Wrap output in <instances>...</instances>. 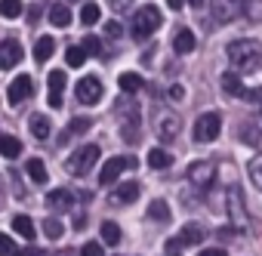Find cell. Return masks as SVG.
I'll list each match as a JSON object with an SVG mask.
<instances>
[{
	"mask_svg": "<svg viewBox=\"0 0 262 256\" xmlns=\"http://www.w3.org/2000/svg\"><path fill=\"white\" fill-rule=\"evenodd\" d=\"M47 207H53V210H71V207H74V195L65 191V188L50 191V195H47Z\"/></svg>",
	"mask_w": 262,
	"mask_h": 256,
	"instance_id": "cell-15",
	"label": "cell"
},
{
	"mask_svg": "<svg viewBox=\"0 0 262 256\" xmlns=\"http://www.w3.org/2000/svg\"><path fill=\"white\" fill-rule=\"evenodd\" d=\"M222 90H225L228 96H241V99H244V93H247L244 83H241V77H237V71H225V74H222Z\"/></svg>",
	"mask_w": 262,
	"mask_h": 256,
	"instance_id": "cell-17",
	"label": "cell"
},
{
	"mask_svg": "<svg viewBox=\"0 0 262 256\" xmlns=\"http://www.w3.org/2000/svg\"><path fill=\"white\" fill-rule=\"evenodd\" d=\"M244 99H247V102H259V105H262V87H256V90H247V93H244Z\"/></svg>",
	"mask_w": 262,
	"mask_h": 256,
	"instance_id": "cell-42",
	"label": "cell"
},
{
	"mask_svg": "<svg viewBox=\"0 0 262 256\" xmlns=\"http://www.w3.org/2000/svg\"><path fill=\"white\" fill-rule=\"evenodd\" d=\"M31 87H34V83H31V77H28V74H19V77L10 83V90H7V102H10V105L25 102V99L31 96Z\"/></svg>",
	"mask_w": 262,
	"mask_h": 256,
	"instance_id": "cell-9",
	"label": "cell"
},
{
	"mask_svg": "<svg viewBox=\"0 0 262 256\" xmlns=\"http://www.w3.org/2000/svg\"><path fill=\"white\" fill-rule=\"evenodd\" d=\"M117 83H120L123 93H139V90L145 87V80H142L139 74H133V71H123V74L117 77Z\"/></svg>",
	"mask_w": 262,
	"mask_h": 256,
	"instance_id": "cell-19",
	"label": "cell"
},
{
	"mask_svg": "<svg viewBox=\"0 0 262 256\" xmlns=\"http://www.w3.org/2000/svg\"><path fill=\"white\" fill-rule=\"evenodd\" d=\"M22 0H0V16L4 19H19L22 16Z\"/></svg>",
	"mask_w": 262,
	"mask_h": 256,
	"instance_id": "cell-27",
	"label": "cell"
},
{
	"mask_svg": "<svg viewBox=\"0 0 262 256\" xmlns=\"http://www.w3.org/2000/svg\"><path fill=\"white\" fill-rule=\"evenodd\" d=\"M139 182H123V185H117V191L111 195V201L114 204H133L136 198H139Z\"/></svg>",
	"mask_w": 262,
	"mask_h": 256,
	"instance_id": "cell-14",
	"label": "cell"
},
{
	"mask_svg": "<svg viewBox=\"0 0 262 256\" xmlns=\"http://www.w3.org/2000/svg\"><path fill=\"white\" fill-rule=\"evenodd\" d=\"M194 44H198V40H194V34H191L188 28H182V31L173 37V50H176L179 56H188V53L194 50Z\"/></svg>",
	"mask_w": 262,
	"mask_h": 256,
	"instance_id": "cell-16",
	"label": "cell"
},
{
	"mask_svg": "<svg viewBox=\"0 0 262 256\" xmlns=\"http://www.w3.org/2000/svg\"><path fill=\"white\" fill-rule=\"evenodd\" d=\"M13 228L25 238V241H34V222H31V216H13Z\"/></svg>",
	"mask_w": 262,
	"mask_h": 256,
	"instance_id": "cell-25",
	"label": "cell"
},
{
	"mask_svg": "<svg viewBox=\"0 0 262 256\" xmlns=\"http://www.w3.org/2000/svg\"><path fill=\"white\" fill-rule=\"evenodd\" d=\"M47 83H50V108H62V90H65V71L62 68H56V71H50V77H47Z\"/></svg>",
	"mask_w": 262,
	"mask_h": 256,
	"instance_id": "cell-10",
	"label": "cell"
},
{
	"mask_svg": "<svg viewBox=\"0 0 262 256\" xmlns=\"http://www.w3.org/2000/svg\"><path fill=\"white\" fill-rule=\"evenodd\" d=\"M0 155H4V158H19L22 155V142L16 139V136H0Z\"/></svg>",
	"mask_w": 262,
	"mask_h": 256,
	"instance_id": "cell-23",
	"label": "cell"
},
{
	"mask_svg": "<svg viewBox=\"0 0 262 256\" xmlns=\"http://www.w3.org/2000/svg\"><path fill=\"white\" fill-rule=\"evenodd\" d=\"M188 182H191V185H198L201 191H204V188H210V185L216 182V167H213L210 161H194V164L188 167Z\"/></svg>",
	"mask_w": 262,
	"mask_h": 256,
	"instance_id": "cell-6",
	"label": "cell"
},
{
	"mask_svg": "<svg viewBox=\"0 0 262 256\" xmlns=\"http://www.w3.org/2000/svg\"><path fill=\"white\" fill-rule=\"evenodd\" d=\"M170 164H173L170 152H164V148H151V152H148V167H155V170H167Z\"/></svg>",
	"mask_w": 262,
	"mask_h": 256,
	"instance_id": "cell-24",
	"label": "cell"
},
{
	"mask_svg": "<svg viewBox=\"0 0 262 256\" xmlns=\"http://www.w3.org/2000/svg\"><path fill=\"white\" fill-rule=\"evenodd\" d=\"M241 142L259 145V130H256V126H250V123H244V126H241Z\"/></svg>",
	"mask_w": 262,
	"mask_h": 256,
	"instance_id": "cell-34",
	"label": "cell"
},
{
	"mask_svg": "<svg viewBox=\"0 0 262 256\" xmlns=\"http://www.w3.org/2000/svg\"><path fill=\"white\" fill-rule=\"evenodd\" d=\"M16 256H37V247H25V250H19Z\"/></svg>",
	"mask_w": 262,
	"mask_h": 256,
	"instance_id": "cell-45",
	"label": "cell"
},
{
	"mask_svg": "<svg viewBox=\"0 0 262 256\" xmlns=\"http://www.w3.org/2000/svg\"><path fill=\"white\" fill-rule=\"evenodd\" d=\"M179 117L176 114H164L161 120H158V136L164 139V142H170V139H176V133H179Z\"/></svg>",
	"mask_w": 262,
	"mask_h": 256,
	"instance_id": "cell-13",
	"label": "cell"
},
{
	"mask_svg": "<svg viewBox=\"0 0 262 256\" xmlns=\"http://www.w3.org/2000/svg\"><path fill=\"white\" fill-rule=\"evenodd\" d=\"M99 16H102V10H99V4H83V10H80V22L90 28V25H96L99 22Z\"/></svg>",
	"mask_w": 262,
	"mask_h": 256,
	"instance_id": "cell-31",
	"label": "cell"
},
{
	"mask_svg": "<svg viewBox=\"0 0 262 256\" xmlns=\"http://www.w3.org/2000/svg\"><path fill=\"white\" fill-rule=\"evenodd\" d=\"M148 216H151L155 222H170V207H167V201H151V204H148Z\"/></svg>",
	"mask_w": 262,
	"mask_h": 256,
	"instance_id": "cell-29",
	"label": "cell"
},
{
	"mask_svg": "<svg viewBox=\"0 0 262 256\" xmlns=\"http://www.w3.org/2000/svg\"><path fill=\"white\" fill-rule=\"evenodd\" d=\"M80 47L86 50V56H99L102 53V40L99 37H86V40H80Z\"/></svg>",
	"mask_w": 262,
	"mask_h": 256,
	"instance_id": "cell-36",
	"label": "cell"
},
{
	"mask_svg": "<svg viewBox=\"0 0 262 256\" xmlns=\"http://www.w3.org/2000/svg\"><path fill=\"white\" fill-rule=\"evenodd\" d=\"M222 133V117L216 111H207L194 120V142H213Z\"/></svg>",
	"mask_w": 262,
	"mask_h": 256,
	"instance_id": "cell-4",
	"label": "cell"
},
{
	"mask_svg": "<svg viewBox=\"0 0 262 256\" xmlns=\"http://www.w3.org/2000/svg\"><path fill=\"white\" fill-rule=\"evenodd\" d=\"M43 231H47V234H50V238H59V234H62V222H59V219H53V216H50V219H47V222H43Z\"/></svg>",
	"mask_w": 262,
	"mask_h": 256,
	"instance_id": "cell-38",
	"label": "cell"
},
{
	"mask_svg": "<svg viewBox=\"0 0 262 256\" xmlns=\"http://www.w3.org/2000/svg\"><path fill=\"white\" fill-rule=\"evenodd\" d=\"M65 4H77V0H65Z\"/></svg>",
	"mask_w": 262,
	"mask_h": 256,
	"instance_id": "cell-48",
	"label": "cell"
},
{
	"mask_svg": "<svg viewBox=\"0 0 262 256\" xmlns=\"http://www.w3.org/2000/svg\"><path fill=\"white\" fill-rule=\"evenodd\" d=\"M80 256H102V244L99 241H86L83 250H80Z\"/></svg>",
	"mask_w": 262,
	"mask_h": 256,
	"instance_id": "cell-39",
	"label": "cell"
},
{
	"mask_svg": "<svg viewBox=\"0 0 262 256\" xmlns=\"http://www.w3.org/2000/svg\"><path fill=\"white\" fill-rule=\"evenodd\" d=\"M170 99H173V102H182V99H185V90H182L179 83H176V87H170Z\"/></svg>",
	"mask_w": 262,
	"mask_h": 256,
	"instance_id": "cell-43",
	"label": "cell"
},
{
	"mask_svg": "<svg viewBox=\"0 0 262 256\" xmlns=\"http://www.w3.org/2000/svg\"><path fill=\"white\" fill-rule=\"evenodd\" d=\"M225 213L231 216V222H234L237 228H247L250 213H247V207H244V195H241L237 188H231V191L225 195Z\"/></svg>",
	"mask_w": 262,
	"mask_h": 256,
	"instance_id": "cell-5",
	"label": "cell"
},
{
	"mask_svg": "<svg viewBox=\"0 0 262 256\" xmlns=\"http://www.w3.org/2000/svg\"><path fill=\"white\" fill-rule=\"evenodd\" d=\"M167 7H170V10H182V7H185V0H167Z\"/></svg>",
	"mask_w": 262,
	"mask_h": 256,
	"instance_id": "cell-46",
	"label": "cell"
},
{
	"mask_svg": "<svg viewBox=\"0 0 262 256\" xmlns=\"http://www.w3.org/2000/svg\"><path fill=\"white\" fill-rule=\"evenodd\" d=\"M247 170H250V182H253V185L262 191V155H259V158H253Z\"/></svg>",
	"mask_w": 262,
	"mask_h": 256,
	"instance_id": "cell-32",
	"label": "cell"
},
{
	"mask_svg": "<svg viewBox=\"0 0 262 256\" xmlns=\"http://www.w3.org/2000/svg\"><path fill=\"white\" fill-rule=\"evenodd\" d=\"M188 4H191V7H204V4H207V0H188Z\"/></svg>",
	"mask_w": 262,
	"mask_h": 256,
	"instance_id": "cell-47",
	"label": "cell"
},
{
	"mask_svg": "<svg viewBox=\"0 0 262 256\" xmlns=\"http://www.w3.org/2000/svg\"><path fill=\"white\" fill-rule=\"evenodd\" d=\"M53 53H56V40H53L50 34H43V37L34 44V59H37V62H47Z\"/></svg>",
	"mask_w": 262,
	"mask_h": 256,
	"instance_id": "cell-21",
	"label": "cell"
},
{
	"mask_svg": "<svg viewBox=\"0 0 262 256\" xmlns=\"http://www.w3.org/2000/svg\"><path fill=\"white\" fill-rule=\"evenodd\" d=\"M96 161H99V145H80V148L65 161V167H68L71 176H86L90 167H96Z\"/></svg>",
	"mask_w": 262,
	"mask_h": 256,
	"instance_id": "cell-3",
	"label": "cell"
},
{
	"mask_svg": "<svg viewBox=\"0 0 262 256\" xmlns=\"http://www.w3.org/2000/svg\"><path fill=\"white\" fill-rule=\"evenodd\" d=\"M105 34H108V37H120V34H123L120 22H108V25H105Z\"/></svg>",
	"mask_w": 262,
	"mask_h": 256,
	"instance_id": "cell-41",
	"label": "cell"
},
{
	"mask_svg": "<svg viewBox=\"0 0 262 256\" xmlns=\"http://www.w3.org/2000/svg\"><path fill=\"white\" fill-rule=\"evenodd\" d=\"M28 126H31V136H37V139H47V136H50V120H47L43 114H34Z\"/></svg>",
	"mask_w": 262,
	"mask_h": 256,
	"instance_id": "cell-28",
	"label": "cell"
},
{
	"mask_svg": "<svg viewBox=\"0 0 262 256\" xmlns=\"http://www.w3.org/2000/svg\"><path fill=\"white\" fill-rule=\"evenodd\" d=\"M244 13L253 16V22H262V0H247V4H244Z\"/></svg>",
	"mask_w": 262,
	"mask_h": 256,
	"instance_id": "cell-35",
	"label": "cell"
},
{
	"mask_svg": "<svg viewBox=\"0 0 262 256\" xmlns=\"http://www.w3.org/2000/svg\"><path fill=\"white\" fill-rule=\"evenodd\" d=\"M198 256H228V253H225L222 247H207V250H201Z\"/></svg>",
	"mask_w": 262,
	"mask_h": 256,
	"instance_id": "cell-44",
	"label": "cell"
},
{
	"mask_svg": "<svg viewBox=\"0 0 262 256\" xmlns=\"http://www.w3.org/2000/svg\"><path fill=\"white\" fill-rule=\"evenodd\" d=\"M241 10V0H213V13L219 22H231Z\"/></svg>",
	"mask_w": 262,
	"mask_h": 256,
	"instance_id": "cell-12",
	"label": "cell"
},
{
	"mask_svg": "<svg viewBox=\"0 0 262 256\" xmlns=\"http://www.w3.org/2000/svg\"><path fill=\"white\" fill-rule=\"evenodd\" d=\"M228 62L237 68V71H244V74H253V71H259L262 68V44L259 40H247V37H241V40H231L228 44Z\"/></svg>",
	"mask_w": 262,
	"mask_h": 256,
	"instance_id": "cell-1",
	"label": "cell"
},
{
	"mask_svg": "<svg viewBox=\"0 0 262 256\" xmlns=\"http://www.w3.org/2000/svg\"><path fill=\"white\" fill-rule=\"evenodd\" d=\"M10 253H16V241L10 234H0V256H10Z\"/></svg>",
	"mask_w": 262,
	"mask_h": 256,
	"instance_id": "cell-37",
	"label": "cell"
},
{
	"mask_svg": "<svg viewBox=\"0 0 262 256\" xmlns=\"http://www.w3.org/2000/svg\"><path fill=\"white\" fill-rule=\"evenodd\" d=\"M129 167H136V158H111L105 167H102V173H99V182L102 185H111L123 170H129Z\"/></svg>",
	"mask_w": 262,
	"mask_h": 256,
	"instance_id": "cell-8",
	"label": "cell"
},
{
	"mask_svg": "<svg viewBox=\"0 0 262 256\" xmlns=\"http://www.w3.org/2000/svg\"><path fill=\"white\" fill-rule=\"evenodd\" d=\"M102 241H105L108 247L120 244V225H117V222H102Z\"/></svg>",
	"mask_w": 262,
	"mask_h": 256,
	"instance_id": "cell-30",
	"label": "cell"
},
{
	"mask_svg": "<svg viewBox=\"0 0 262 256\" xmlns=\"http://www.w3.org/2000/svg\"><path fill=\"white\" fill-rule=\"evenodd\" d=\"M99 99H102V83H99V77H80V80H77V102H83V105H99Z\"/></svg>",
	"mask_w": 262,
	"mask_h": 256,
	"instance_id": "cell-7",
	"label": "cell"
},
{
	"mask_svg": "<svg viewBox=\"0 0 262 256\" xmlns=\"http://www.w3.org/2000/svg\"><path fill=\"white\" fill-rule=\"evenodd\" d=\"M25 170H28V176H31V182H37V185H43V182L50 179V173H47V164H43L40 158H31V161L25 164Z\"/></svg>",
	"mask_w": 262,
	"mask_h": 256,
	"instance_id": "cell-18",
	"label": "cell"
},
{
	"mask_svg": "<svg viewBox=\"0 0 262 256\" xmlns=\"http://www.w3.org/2000/svg\"><path fill=\"white\" fill-rule=\"evenodd\" d=\"M129 7H133V0H111V10L114 13H126Z\"/></svg>",
	"mask_w": 262,
	"mask_h": 256,
	"instance_id": "cell-40",
	"label": "cell"
},
{
	"mask_svg": "<svg viewBox=\"0 0 262 256\" xmlns=\"http://www.w3.org/2000/svg\"><path fill=\"white\" fill-rule=\"evenodd\" d=\"M22 47L16 44V40H4L0 44V68H16L19 62H22Z\"/></svg>",
	"mask_w": 262,
	"mask_h": 256,
	"instance_id": "cell-11",
	"label": "cell"
},
{
	"mask_svg": "<svg viewBox=\"0 0 262 256\" xmlns=\"http://www.w3.org/2000/svg\"><path fill=\"white\" fill-rule=\"evenodd\" d=\"M90 123H93L90 117H74V120L68 123V136H80V133H86V130H90Z\"/></svg>",
	"mask_w": 262,
	"mask_h": 256,
	"instance_id": "cell-33",
	"label": "cell"
},
{
	"mask_svg": "<svg viewBox=\"0 0 262 256\" xmlns=\"http://www.w3.org/2000/svg\"><path fill=\"white\" fill-rule=\"evenodd\" d=\"M65 62H68V68H80V65L86 62V50H83L80 44L68 47V50H65Z\"/></svg>",
	"mask_w": 262,
	"mask_h": 256,
	"instance_id": "cell-26",
	"label": "cell"
},
{
	"mask_svg": "<svg viewBox=\"0 0 262 256\" xmlns=\"http://www.w3.org/2000/svg\"><path fill=\"white\" fill-rule=\"evenodd\" d=\"M176 238L182 241V247H194V244H201V241H204V228H201V225H185Z\"/></svg>",
	"mask_w": 262,
	"mask_h": 256,
	"instance_id": "cell-22",
	"label": "cell"
},
{
	"mask_svg": "<svg viewBox=\"0 0 262 256\" xmlns=\"http://www.w3.org/2000/svg\"><path fill=\"white\" fill-rule=\"evenodd\" d=\"M161 28V10L155 7V4H145V7H139V13L133 16V37L136 40H148L155 31Z\"/></svg>",
	"mask_w": 262,
	"mask_h": 256,
	"instance_id": "cell-2",
	"label": "cell"
},
{
	"mask_svg": "<svg viewBox=\"0 0 262 256\" xmlns=\"http://www.w3.org/2000/svg\"><path fill=\"white\" fill-rule=\"evenodd\" d=\"M50 22H53L56 28H68V25H71L68 4H53V10H50Z\"/></svg>",
	"mask_w": 262,
	"mask_h": 256,
	"instance_id": "cell-20",
	"label": "cell"
}]
</instances>
